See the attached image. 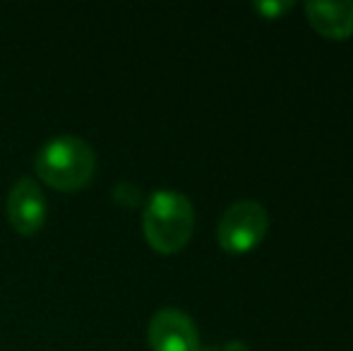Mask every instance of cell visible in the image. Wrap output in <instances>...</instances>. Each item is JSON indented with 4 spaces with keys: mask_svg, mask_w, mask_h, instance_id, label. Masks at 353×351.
Instances as JSON below:
<instances>
[{
    "mask_svg": "<svg viewBox=\"0 0 353 351\" xmlns=\"http://www.w3.org/2000/svg\"><path fill=\"white\" fill-rule=\"evenodd\" d=\"M142 229L157 253L173 255L188 245L195 231V207L178 190H154L142 212Z\"/></svg>",
    "mask_w": 353,
    "mask_h": 351,
    "instance_id": "obj_1",
    "label": "cell"
},
{
    "mask_svg": "<svg viewBox=\"0 0 353 351\" xmlns=\"http://www.w3.org/2000/svg\"><path fill=\"white\" fill-rule=\"evenodd\" d=\"M34 169L39 178L56 190L74 192L94 178L97 154L77 135H58L37 152Z\"/></svg>",
    "mask_w": 353,
    "mask_h": 351,
    "instance_id": "obj_2",
    "label": "cell"
},
{
    "mask_svg": "<svg viewBox=\"0 0 353 351\" xmlns=\"http://www.w3.org/2000/svg\"><path fill=\"white\" fill-rule=\"evenodd\" d=\"M270 231V214L265 205L255 200H238L221 214L216 226V241L221 250L231 255H245L265 241Z\"/></svg>",
    "mask_w": 353,
    "mask_h": 351,
    "instance_id": "obj_3",
    "label": "cell"
},
{
    "mask_svg": "<svg viewBox=\"0 0 353 351\" xmlns=\"http://www.w3.org/2000/svg\"><path fill=\"white\" fill-rule=\"evenodd\" d=\"M152 351H197L200 334L190 315L178 308H161L152 315L147 328Z\"/></svg>",
    "mask_w": 353,
    "mask_h": 351,
    "instance_id": "obj_4",
    "label": "cell"
},
{
    "mask_svg": "<svg viewBox=\"0 0 353 351\" xmlns=\"http://www.w3.org/2000/svg\"><path fill=\"white\" fill-rule=\"evenodd\" d=\"M8 219L17 234L32 236L46 221V197L34 178H19L8 195Z\"/></svg>",
    "mask_w": 353,
    "mask_h": 351,
    "instance_id": "obj_5",
    "label": "cell"
},
{
    "mask_svg": "<svg viewBox=\"0 0 353 351\" xmlns=\"http://www.w3.org/2000/svg\"><path fill=\"white\" fill-rule=\"evenodd\" d=\"M305 17L320 37L330 41H346L353 37V0H310Z\"/></svg>",
    "mask_w": 353,
    "mask_h": 351,
    "instance_id": "obj_6",
    "label": "cell"
},
{
    "mask_svg": "<svg viewBox=\"0 0 353 351\" xmlns=\"http://www.w3.org/2000/svg\"><path fill=\"white\" fill-rule=\"evenodd\" d=\"M116 202H121L123 207H137L142 200V190L132 183H118L116 190H113Z\"/></svg>",
    "mask_w": 353,
    "mask_h": 351,
    "instance_id": "obj_7",
    "label": "cell"
},
{
    "mask_svg": "<svg viewBox=\"0 0 353 351\" xmlns=\"http://www.w3.org/2000/svg\"><path fill=\"white\" fill-rule=\"evenodd\" d=\"M291 8H293V3H288V0L286 3H255V10L267 19H276L279 14L288 12Z\"/></svg>",
    "mask_w": 353,
    "mask_h": 351,
    "instance_id": "obj_8",
    "label": "cell"
},
{
    "mask_svg": "<svg viewBox=\"0 0 353 351\" xmlns=\"http://www.w3.org/2000/svg\"><path fill=\"white\" fill-rule=\"evenodd\" d=\"M221 351H248V344H245V342H241V339H233V342L223 344V349H221Z\"/></svg>",
    "mask_w": 353,
    "mask_h": 351,
    "instance_id": "obj_9",
    "label": "cell"
},
{
    "mask_svg": "<svg viewBox=\"0 0 353 351\" xmlns=\"http://www.w3.org/2000/svg\"><path fill=\"white\" fill-rule=\"evenodd\" d=\"M197 351H216V349H210V347H207V349H202V347H200V349H197Z\"/></svg>",
    "mask_w": 353,
    "mask_h": 351,
    "instance_id": "obj_10",
    "label": "cell"
}]
</instances>
